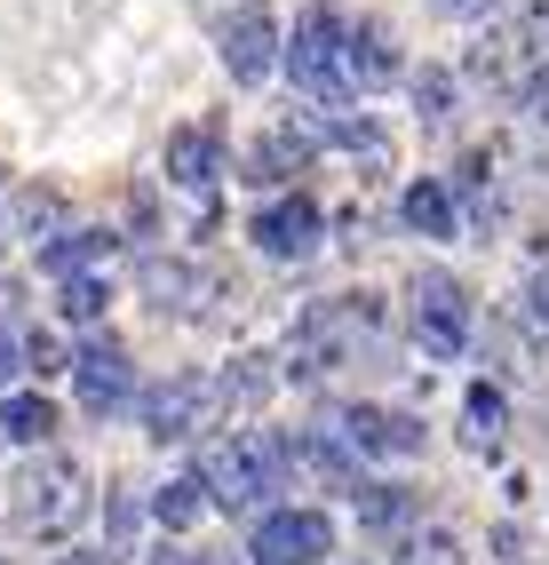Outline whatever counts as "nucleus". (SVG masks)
I'll return each instance as SVG.
<instances>
[{
    "mask_svg": "<svg viewBox=\"0 0 549 565\" xmlns=\"http://www.w3.org/2000/svg\"><path fill=\"white\" fill-rule=\"evenodd\" d=\"M24 232L41 239V247L64 239V232H72V223H64V200H56V192H24Z\"/></svg>",
    "mask_w": 549,
    "mask_h": 565,
    "instance_id": "obj_27",
    "label": "nucleus"
},
{
    "mask_svg": "<svg viewBox=\"0 0 549 565\" xmlns=\"http://www.w3.org/2000/svg\"><path fill=\"white\" fill-rule=\"evenodd\" d=\"M398 215H407V232H422V239H454V192L446 183H407V200H398Z\"/></svg>",
    "mask_w": 549,
    "mask_h": 565,
    "instance_id": "obj_16",
    "label": "nucleus"
},
{
    "mask_svg": "<svg viewBox=\"0 0 549 565\" xmlns=\"http://www.w3.org/2000/svg\"><path fill=\"white\" fill-rule=\"evenodd\" d=\"M526 120H534V128L549 136V64H541L534 81H526Z\"/></svg>",
    "mask_w": 549,
    "mask_h": 565,
    "instance_id": "obj_30",
    "label": "nucleus"
},
{
    "mask_svg": "<svg viewBox=\"0 0 549 565\" xmlns=\"http://www.w3.org/2000/svg\"><path fill=\"white\" fill-rule=\"evenodd\" d=\"M247 232H255V247H263V255L303 263V255H319V232H326V223H319V207H311L303 192H287V200H271L263 215H255Z\"/></svg>",
    "mask_w": 549,
    "mask_h": 565,
    "instance_id": "obj_12",
    "label": "nucleus"
},
{
    "mask_svg": "<svg viewBox=\"0 0 549 565\" xmlns=\"http://www.w3.org/2000/svg\"><path fill=\"white\" fill-rule=\"evenodd\" d=\"M215 383H224V406H232V414H255V406L279 391V366H271V359H239L232 374H215Z\"/></svg>",
    "mask_w": 549,
    "mask_h": 565,
    "instance_id": "obj_20",
    "label": "nucleus"
},
{
    "mask_svg": "<svg viewBox=\"0 0 549 565\" xmlns=\"http://www.w3.org/2000/svg\"><path fill=\"white\" fill-rule=\"evenodd\" d=\"M326 438H335L351 462H366V455H422V423L398 414V406H335L326 414Z\"/></svg>",
    "mask_w": 549,
    "mask_h": 565,
    "instance_id": "obj_7",
    "label": "nucleus"
},
{
    "mask_svg": "<svg viewBox=\"0 0 549 565\" xmlns=\"http://www.w3.org/2000/svg\"><path fill=\"white\" fill-rule=\"evenodd\" d=\"M311 152H319V136H311V128H295V120H279V128L247 152V183H279V175H295Z\"/></svg>",
    "mask_w": 549,
    "mask_h": 565,
    "instance_id": "obj_15",
    "label": "nucleus"
},
{
    "mask_svg": "<svg viewBox=\"0 0 549 565\" xmlns=\"http://www.w3.org/2000/svg\"><path fill=\"white\" fill-rule=\"evenodd\" d=\"M398 81V41H390V24H343V56H335V88L343 96H375Z\"/></svg>",
    "mask_w": 549,
    "mask_h": 565,
    "instance_id": "obj_11",
    "label": "nucleus"
},
{
    "mask_svg": "<svg viewBox=\"0 0 549 565\" xmlns=\"http://www.w3.org/2000/svg\"><path fill=\"white\" fill-rule=\"evenodd\" d=\"M168 183H183V192H215V183H224V128H215V120L175 128L168 136Z\"/></svg>",
    "mask_w": 549,
    "mask_h": 565,
    "instance_id": "obj_13",
    "label": "nucleus"
},
{
    "mask_svg": "<svg viewBox=\"0 0 549 565\" xmlns=\"http://www.w3.org/2000/svg\"><path fill=\"white\" fill-rule=\"evenodd\" d=\"M56 565H120V557H104V550H80V557H56Z\"/></svg>",
    "mask_w": 549,
    "mask_h": 565,
    "instance_id": "obj_33",
    "label": "nucleus"
},
{
    "mask_svg": "<svg viewBox=\"0 0 549 565\" xmlns=\"http://www.w3.org/2000/svg\"><path fill=\"white\" fill-rule=\"evenodd\" d=\"M49 430H56V406L41 398V391H17V398H0V446H49Z\"/></svg>",
    "mask_w": 549,
    "mask_h": 565,
    "instance_id": "obj_18",
    "label": "nucleus"
},
{
    "mask_svg": "<svg viewBox=\"0 0 549 565\" xmlns=\"http://www.w3.org/2000/svg\"><path fill=\"white\" fill-rule=\"evenodd\" d=\"M200 486H207V502L215 510H255L263 494H279L287 486V438L279 430H232V438H215L207 446V462L192 470Z\"/></svg>",
    "mask_w": 549,
    "mask_h": 565,
    "instance_id": "obj_2",
    "label": "nucleus"
},
{
    "mask_svg": "<svg viewBox=\"0 0 549 565\" xmlns=\"http://www.w3.org/2000/svg\"><path fill=\"white\" fill-rule=\"evenodd\" d=\"M319 143H343V152H358L366 168H390V136L375 128V120H351V111H326V120L311 128Z\"/></svg>",
    "mask_w": 549,
    "mask_h": 565,
    "instance_id": "obj_19",
    "label": "nucleus"
},
{
    "mask_svg": "<svg viewBox=\"0 0 549 565\" xmlns=\"http://www.w3.org/2000/svg\"><path fill=\"white\" fill-rule=\"evenodd\" d=\"M335 56H343V9H335V0H311V9L295 17V49H287L295 88H311V96H343V88H335Z\"/></svg>",
    "mask_w": 549,
    "mask_h": 565,
    "instance_id": "obj_8",
    "label": "nucleus"
},
{
    "mask_svg": "<svg viewBox=\"0 0 549 565\" xmlns=\"http://www.w3.org/2000/svg\"><path fill=\"white\" fill-rule=\"evenodd\" d=\"M104 303H112V287H104V279H88V271H72V279H64V319L96 327V319H104Z\"/></svg>",
    "mask_w": 549,
    "mask_h": 565,
    "instance_id": "obj_24",
    "label": "nucleus"
},
{
    "mask_svg": "<svg viewBox=\"0 0 549 565\" xmlns=\"http://www.w3.org/2000/svg\"><path fill=\"white\" fill-rule=\"evenodd\" d=\"M351 502H358L366 525H407V518H415V494H407V486H358Z\"/></svg>",
    "mask_w": 549,
    "mask_h": 565,
    "instance_id": "obj_23",
    "label": "nucleus"
},
{
    "mask_svg": "<svg viewBox=\"0 0 549 565\" xmlns=\"http://www.w3.org/2000/svg\"><path fill=\"white\" fill-rule=\"evenodd\" d=\"M0 565H9V557H0Z\"/></svg>",
    "mask_w": 549,
    "mask_h": 565,
    "instance_id": "obj_35",
    "label": "nucleus"
},
{
    "mask_svg": "<svg viewBox=\"0 0 549 565\" xmlns=\"http://www.w3.org/2000/svg\"><path fill=\"white\" fill-rule=\"evenodd\" d=\"M407 303H415V343H422V359H462V351H470V295H462L446 271H415Z\"/></svg>",
    "mask_w": 549,
    "mask_h": 565,
    "instance_id": "obj_5",
    "label": "nucleus"
},
{
    "mask_svg": "<svg viewBox=\"0 0 549 565\" xmlns=\"http://www.w3.org/2000/svg\"><path fill=\"white\" fill-rule=\"evenodd\" d=\"M152 565H232V557L224 550H160Z\"/></svg>",
    "mask_w": 549,
    "mask_h": 565,
    "instance_id": "obj_31",
    "label": "nucleus"
},
{
    "mask_svg": "<svg viewBox=\"0 0 549 565\" xmlns=\"http://www.w3.org/2000/svg\"><path fill=\"white\" fill-rule=\"evenodd\" d=\"M72 383H80V406L96 414V423H112V414L136 398V359H128V343L120 334H88L80 351H72Z\"/></svg>",
    "mask_w": 549,
    "mask_h": 565,
    "instance_id": "obj_6",
    "label": "nucleus"
},
{
    "mask_svg": "<svg viewBox=\"0 0 549 565\" xmlns=\"http://www.w3.org/2000/svg\"><path fill=\"white\" fill-rule=\"evenodd\" d=\"M326 550H335L326 510H271L255 525V565H326Z\"/></svg>",
    "mask_w": 549,
    "mask_h": 565,
    "instance_id": "obj_9",
    "label": "nucleus"
},
{
    "mask_svg": "<svg viewBox=\"0 0 549 565\" xmlns=\"http://www.w3.org/2000/svg\"><path fill=\"white\" fill-rule=\"evenodd\" d=\"M287 478H311V486H335V494H358V462H351L326 430H295V438H287Z\"/></svg>",
    "mask_w": 549,
    "mask_h": 565,
    "instance_id": "obj_14",
    "label": "nucleus"
},
{
    "mask_svg": "<svg viewBox=\"0 0 549 565\" xmlns=\"http://www.w3.org/2000/svg\"><path fill=\"white\" fill-rule=\"evenodd\" d=\"M64 366H72V359H64L56 334H49V327H24V374H32V383H56Z\"/></svg>",
    "mask_w": 549,
    "mask_h": 565,
    "instance_id": "obj_25",
    "label": "nucleus"
},
{
    "mask_svg": "<svg viewBox=\"0 0 549 565\" xmlns=\"http://www.w3.org/2000/svg\"><path fill=\"white\" fill-rule=\"evenodd\" d=\"M80 518H88V470L72 455H56V446H41V462H24L9 486V525L24 542H56Z\"/></svg>",
    "mask_w": 549,
    "mask_h": 565,
    "instance_id": "obj_3",
    "label": "nucleus"
},
{
    "mask_svg": "<svg viewBox=\"0 0 549 565\" xmlns=\"http://www.w3.org/2000/svg\"><path fill=\"white\" fill-rule=\"evenodd\" d=\"M24 374V327H17V295L0 287V391Z\"/></svg>",
    "mask_w": 549,
    "mask_h": 565,
    "instance_id": "obj_26",
    "label": "nucleus"
},
{
    "mask_svg": "<svg viewBox=\"0 0 549 565\" xmlns=\"http://www.w3.org/2000/svg\"><path fill=\"white\" fill-rule=\"evenodd\" d=\"M224 383L215 374H200V366H183V374H168V383L143 398V430H152L160 446H192V438H207V430H224Z\"/></svg>",
    "mask_w": 549,
    "mask_h": 565,
    "instance_id": "obj_4",
    "label": "nucleus"
},
{
    "mask_svg": "<svg viewBox=\"0 0 549 565\" xmlns=\"http://www.w3.org/2000/svg\"><path fill=\"white\" fill-rule=\"evenodd\" d=\"M407 565H462V542H454V534H415Z\"/></svg>",
    "mask_w": 549,
    "mask_h": 565,
    "instance_id": "obj_29",
    "label": "nucleus"
},
{
    "mask_svg": "<svg viewBox=\"0 0 549 565\" xmlns=\"http://www.w3.org/2000/svg\"><path fill=\"white\" fill-rule=\"evenodd\" d=\"M96 255H112V239H104V232H64V239L41 247V263H49L56 279H72V271H80V263H96Z\"/></svg>",
    "mask_w": 549,
    "mask_h": 565,
    "instance_id": "obj_22",
    "label": "nucleus"
},
{
    "mask_svg": "<svg viewBox=\"0 0 549 565\" xmlns=\"http://www.w3.org/2000/svg\"><path fill=\"white\" fill-rule=\"evenodd\" d=\"M200 510H207V486H200V478H168V486H160V502H152V518L168 525V534L200 525Z\"/></svg>",
    "mask_w": 549,
    "mask_h": 565,
    "instance_id": "obj_21",
    "label": "nucleus"
},
{
    "mask_svg": "<svg viewBox=\"0 0 549 565\" xmlns=\"http://www.w3.org/2000/svg\"><path fill=\"white\" fill-rule=\"evenodd\" d=\"M271 64H279V17H271V0H239L232 24H224V72L239 88H255V81H271Z\"/></svg>",
    "mask_w": 549,
    "mask_h": 565,
    "instance_id": "obj_10",
    "label": "nucleus"
},
{
    "mask_svg": "<svg viewBox=\"0 0 549 565\" xmlns=\"http://www.w3.org/2000/svg\"><path fill=\"white\" fill-rule=\"evenodd\" d=\"M502 430H509V398H502L494 383H478V391L462 398V438H470V455H494Z\"/></svg>",
    "mask_w": 549,
    "mask_h": 565,
    "instance_id": "obj_17",
    "label": "nucleus"
},
{
    "mask_svg": "<svg viewBox=\"0 0 549 565\" xmlns=\"http://www.w3.org/2000/svg\"><path fill=\"white\" fill-rule=\"evenodd\" d=\"M0 200H9V175H0Z\"/></svg>",
    "mask_w": 549,
    "mask_h": 565,
    "instance_id": "obj_34",
    "label": "nucleus"
},
{
    "mask_svg": "<svg viewBox=\"0 0 549 565\" xmlns=\"http://www.w3.org/2000/svg\"><path fill=\"white\" fill-rule=\"evenodd\" d=\"M383 343V303L375 295H335V303H311L295 319V334H287V366L295 374H335L351 366L358 351Z\"/></svg>",
    "mask_w": 549,
    "mask_h": 565,
    "instance_id": "obj_1",
    "label": "nucleus"
},
{
    "mask_svg": "<svg viewBox=\"0 0 549 565\" xmlns=\"http://www.w3.org/2000/svg\"><path fill=\"white\" fill-rule=\"evenodd\" d=\"M415 104H422L430 128H446V120H454V81H446V72H422V81H415Z\"/></svg>",
    "mask_w": 549,
    "mask_h": 565,
    "instance_id": "obj_28",
    "label": "nucleus"
},
{
    "mask_svg": "<svg viewBox=\"0 0 549 565\" xmlns=\"http://www.w3.org/2000/svg\"><path fill=\"white\" fill-rule=\"evenodd\" d=\"M526 303H534V319L549 327V263H541V271H534V287H526Z\"/></svg>",
    "mask_w": 549,
    "mask_h": 565,
    "instance_id": "obj_32",
    "label": "nucleus"
}]
</instances>
